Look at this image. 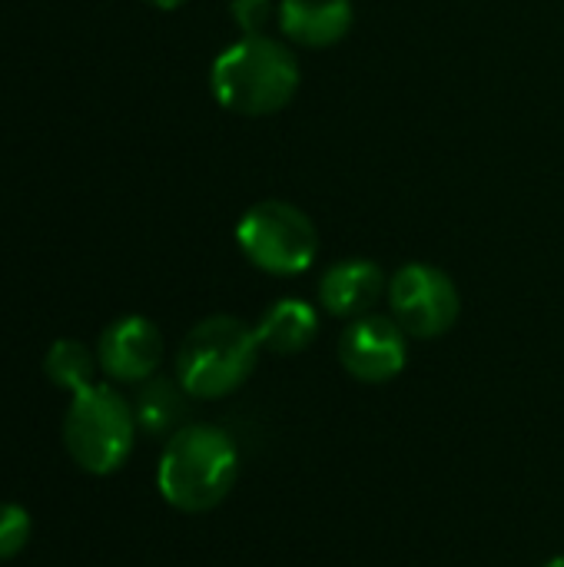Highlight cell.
<instances>
[{"label":"cell","mask_w":564,"mask_h":567,"mask_svg":"<svg viewBox=\"0 0 564 567\" xmlns=\"http://www.w3.org/2000/svg\"><path fill=\"white\" fill-rule=\"evenodd\" d=\"M239 478V452L216 425H183L166 439L156 488L163 502L183 515L213 512Z\"/></svg>","instance_id":"obj_1"},{"label":"cell","mask_w":564,"mask_h":567,"mask_svg":"<svg viewBox=\"0 0 564 567\" xmlns=\"http://www.w3.org/2000/svg\"><path fill=\"white\" fill-rule=\"evenodd\" d=\"M213 96L243 116L279 113L299 90V63L286 43L253 33L229 43L209 73Z\"/></svg>","instance_id":"obj_2"},{"label":"cell","mask_w":564,"mask_h":567,"mask_svg":"<svg viewBox=\"0 0 564 567\" xmlns=\"http://www.w3.org/2000/svg\"><path fill=\"white\" fill-rule=\"evenodd\" d=\"M136 412L113 385L93 382L70 395L60 435L70 462L86 475H113L126 465L136 445Z\"/></svg>","instance_id":"obj_3"},{"label":"cell","mask_w":564,"mask_h":567,"mask_svg":"<svg viewBox=\"0 0 564 567\" xmlns=\"http://www.w3.org/2000/svg\"><path fill=\"white\" fill-rule=\"evenodd\" d=\"M259 336L236 316H209L189 329L176 352V379L189 399H223L236 392L259 362Z\"/></svg>","instance_id":"obj_4"},{"label":"cell","mask_w":564,"mask_h":567,"mask_svg":"<svg viewBox=\"0 0 564 567\" xmlns=\"http://www.w3.org/2000/svg\"><path fill=\"white\" fill-rule=\"evenodd\" d=\"M243 256L269 276H299L316 262L319 233L312 219L283 199L256 203L236 226Z\"/></svg>","instance_id":"obj_5"},{"label":"cell","mask_w":564,"mask_h":567,"mask_svg":"<svg viewBox=\"0 0 564 567\" xmlns=\"http://www.w3.org/2000/svg\"><path fill=\"white\" fill-rule=\"evenodd\" d=\"M389 306L406 336L435 339L455 326L462 299L455 282L439 266L409 262L389 279Z\"/></svg>","instance_id":"obj_6"},{"label":"cell","mask_w":564,"mask_h":567,"mask_svg":"<svg viewBox=\"0 0 564 567\" xmlns=\"http://www.w3.org/2000/svg\"><path fill=\"white\" fill-rule=\"evenodd\" d=\"M406 332L396 319L386 316H359L339 336V362L342 369L369 385L389 382L406 369Z\"/></svg>","instance_id":"obj_7"},{"label":"cell","mask_w":564,"mask_h":567,"mask_svg":"<svg viewBox=\"0 0 564 567\" xmlns=\"http://www.w3.org/2000/svg\"><path fill=\"white\" fill-rule=\"evenodd\" d=\"M96 362L113 382L140 385L156 375L163 362V336L143 316H123L100 332Z\"/></svg>","instance_id":"obj_8"},{"label":"cell","mask_w":564,"mask_h":567,"mask_svg":"<svg viewBox=\"0 0 564 567\" xmlns=\"http://www.w3.org/2000/svg\"><path fill=\"white\" fill-rule=\"evenodd\" d=\"M386 289V276L372 259H342L326 269L319 282L322 309L339 319H359L366 316Z\"/></svg>","instance_id":"obj_9"},{"label":"cell","mask_w":564,"mask_h":567,"mask_svg":"<svg viewBox=\"0 0 564 567\" xmlns=\"http://www.w3.org/2000/svg\"><path fill=\"white\" fill-rule=\"evenodd\" d=\"M279 27L299 47H332L352 27V0H283Z\"/></svg>","instance_id":"obj_10"},{"label":"cell","mask_w":564,"mask_h":567,"mask_svg":"<svg viewBox=\"0 0 564 567\" xmlns=\"http://www.w3.org/2000/svg\"><path fill=\"white\" fill-rule=\"evenodd\" d=\"M316 332H319V316L302 299H279L276 306L263 312L256 326L259 346L276 355H293V352L309 349Z\"/></svg>","instance_id":"obj_11"},{"label":"cell","mask_w":564,"mask_h":567,"mask_svg":"<svg viewBox=\"0 0 564 567\" xmlns=\"http://www.w3.org/2000/svg\"><path fill=\"white\" fill-rule=\"evenodd\" d=\"M186 399L189 392L180 385V379H146L140 382V392L133 399L136 425L150 439H170L183 429L186 419Z\"/></svg>","instance_id":"obj_12"},{"label":"cell","mask_w":564,"mask_h":567,"mask_svg":"<svg viewBox=\"0 0 564 567\" xmlns=\"http://www.w3.org/2000/svg\"><path fill=\"white\" fill-rule=\"evenodd\" d=\"M96 365H100L96 355L83 342H76V339H57L47 349V355H43L47 379L57 389L70 392V395H76V392H83L86 385L96 382Z\"/></svg>","instance_id":"obj_13"},{"label":"cell","mask_w":564,"mask_h":567,"mask_svg":"<svg viewBox=\"0 0 564 567\" xmlns=\"http://www.w3.org/2000/svg\"><path fill=\"white\" fill-rule=\"evenodd\" d=\"M30 535H33L30 512L17 502H0V565L23 555V548L30 545Z\"/></svg>","instance_id":"obj_14"},{"label":"cell","mask_w":564,"mask_h":567,"mask_svg":"<svg viewBox=\"0 0 564 567\" xmlns=\"http://www.w3.org/2000/svg\"><path fill=\"white\" fill-rule=\"evenodd\" d=\"M229 10H233V20L239 23L243 37H253V33H263V27L269 23L273 0H233Z\"/></svg>","instance_id":"obj_15"},{"label":"cell","mask_w":564,"mask_h":567,"mask_svg":"<svg viewBox=\"0 0 564 567\" xmlns=\"http://www.w3.org/2000/svg\"><path fill=\"white\" fill-rule=\"evenodd\" d=\"M153 7H160V10H176V7H183L186 0H150Z\"/></svg>","instance_id":"obj_16"},{"label":"cell","mask_w":564,"mask_h":567,"mask_svg":"<svg viewBox=\"0 0 564 567\" xmlns=\"http://www.w3.org/2000/svg\"><path fill=\"white\" fill-rule=\"evenodd\" d=\"M545 567H564V558H555V561H548Z\"/></svg>","instance_id":"obj_17"}]
</instances>
